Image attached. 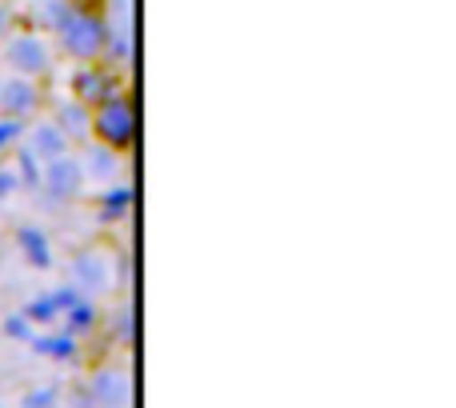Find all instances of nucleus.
Masks as SVG:
<instances>
[{
	"instance_id": "obj_8",
	"label": "nucleus",
	"mask_w": 456,
	"mask_h": 408,
	"mask_svg": "<svg viewBox=\"0 0 456 408\" xmlns=\"http://www.w3.org/2000/svg\"><path fill=\"white\" fill-rule=\"evenodd\" d=\"M72 284L85 289V292L109 289V265H104L101 252H85V257H77V265H72Z\"/></svg>"
},
{
	"instance_id": "obj_1",
	"label": "nucleus",
	"mask_w": 456,
	"mask_h": 408,
	"mask_svg": "<svg viewBox=\"0 0 456 408\" xmlns=\"http://www.w3.org/2000/svg\"><path fill=\"white\" fill-rule=\"evenodd\" d=\"M56 32H61L64 48H69L72 56H80V61H93V56H101L104 48H109V24L101 20V16L85 12L80 4H72L69 12H64V20L56 24Z\"/></svg>"
},
{
	"instance_id": "obj_19",
	"label": "nucleus",
	"mask_w": 456,
	"mask_h": 408,
	"mask_svg": "<svg viewBox=\"0 0 456 408\" xmlns=\"http://www.w3.org/2000/svg\"><path fill=\"white\" fill-rule=\"evenodd\" d=\"M20 408H56V388H32V393H24Z\"/></svg>"
},
{
	"instance_id": "obj_11",
	"label": "nucleus",
	"mask_w": 456,
	"mask_h": 408,
	"mask_svg": "<svg viewBox=\"0 0 456 408\" xmlns=\"http://www.w3.org/2000/svg\"><path fill=\"white\" fill-rule=\"evenodd\" d=\"M96 329V308L88 305V300H80L77 308H69V313H64V337H85V332H93Z\"/></svg>"
},
{
	"instance_id": "obj_13",
	"label": "nucleus",
	"mask_w": 456,
	"mask_h": 408,
	"mask_svg": "<svg viewBox=\"0 0 456 408\" xmlns=\"http://www.w3.org/2000/svg\"><path fill=\"white\" fill-rule=\"evenodd\" d=\"M56 128H61L64 136H69V133H85V128H93V117L85 112V104H64V109H61V125H56Z\"/></svg>"
},
{
	"instance_id": "obj_12",
	"label": "nucleus",
	"mask_w": 456,
	"mask_h": 408,
	"mask_svg": "<svg viewBox=\"0 0 456 408\" xmlns=\"http://www.w3.org/2000/svg\"><path fill=\"white\" fill-rule=\"evenodd\" d=\"M32 348H37L40 356H53V361H72L77 356V340L72 337H32Z\"/></svg>"
},
{
	"instance_id": "obj_10",
	"label": "nucleus",
	"mask_w": 456,
	"mask_h": 408,
	"mask_svg": "<svg viewBox=\"0 0 456 408\" xmlns=\"http://www.w3.org/2000/svg\"><path fill=\"white\" fill-rule=\"evenodd\" d=\"M40 152V160L64 157V133L56 125H37L32 128V157Z\"/></svg>"
},
{
	"instance_id": "obj_22",
	"label": "nucleus",
	"mask_w": 456,
	"mask_h": 408,
	"mask_svg": "<svg viewBox=\"0 0 456 408\" xmlns=\"http://www.w3.org/2000/svg\"><path fill=\"white\" fill-rule=\"evenodd\" d=\"M20 189V181H16V173H8V168H0V197H8V192Z\"/></svg>"
},
{
	"instance_id": "obj_5",
	"label": "nucleus",
	"mask_w": 456,
	"mask_h": 408,
	"mask_svg": "<svg viewBox=\"0 0 456 408\" xmlns=\"http://www.w3.org/2000/svg\"><path fill=\"white\" fill-rule=\"evenodd\" d=\"M8 64H16L20 72H28V77H37V72L48 69V48L40 37H28V32H20V37L8 40Z\"/></svg>"
},
{
	"instance_id": "obj_6",
	"label": "nucleus",
	"mask_w": 456,
	"mask_h": 408,
	"mask_svg": "<svg viewBox=\"0 0 456 408\" xmlns=\"http://www.w3.org/2000/svg\"><path fill=\"white\" fill-rule=\"evenodd\" d=\"M37 85H32L28 77H8V80H0V109L8 112L12 120H20L24 112H32L37 109Z\"/></svg>"
},
{
	"instance_id": "obj_15",
	"label": "nucleus",
	"mask_w": 456,
	"mask_h": 408,
	"mask_svg": "<svg viewBox=\"0 0 456 408\" xmlns=\"http://www.w3.org/2000/svg\"><path fill=\"white\" fill-rule=\"evenodd\" d=\"M128 204H133V189H128V184H120V189L104 192V208H101V216H104V220L120 216V212H125Z\"/></svg>"
},
{
	"instance_id": "obj_4",
	"label": "nucleus",
	"mask_w": 456,
	"mask_h": 408,
	"mask_svg": "<svg viewBox=\"0 0 456 408\" xmlns=\"http://www.w3.org/2000/svg\"><path fill=\"white\" fill-rule=\"evenodd\" d=\"M40 181H45V189H48V197L53 200H69V197H77L80 192V165L64 152V157L48 160L45 173H40Z\"/></svg>"
},
{
	"instance_id": "obj_3",
	"label": "nucleus",
	"mask_w": 456,
	"mask_h": 408,
	"mask_svg": "<svg viewBox=\"0 0 456 408\" xmlns=\"http://www.w3.org/2000/svg\"><path fill=\"white\" fill-rule=\"evenodd\" d=\"M72 96H77V104L101 109V104L117 101V96H125V93H120V80L112 77V69L93 64V69H80L77 77H72Z\"/></svg>"
},
{
	"instance_id": "obj_18",
	"label": "nucleus",
	"mask_w": 456,
	"mask_h": 408,
	"mask_svg": "<svg viewBox=\"0 0 456 408\" xmlns=\"http://www.w3.org/2000/svg\"><path fill=\"white\" fill-rule=\"evenodd\" d=\"M16 165H20V184H28V189H40L37 157H32V152H20V157H16Z\"/></svg>"
},
{
	"instance_id": "obj_17",
	"label": "nucleus",
	"mask_w": 456,
	"mask_h": 408,
	"mask_svg": "<svg viewBox=\"0 0 456 408\" xmlns=\"http://www.w3.org/2000/svg\"><path fill=\"white\" fill-rule=\"evenodd\" d=\"M48 297H53V305H56V313H69V308H77L80 305V300H85V292H80L77 289V284H61V289H53V292H48Z\"/></svg>"
},
{
	"instance_id": "obj_14",
	"label": "nucleus",
	"mask_w": 456,
	"mask_h": 408,
	"mask_svg": "<svg viewBox=\"0 0 456 408\" xmlns=\"http://www.w3.org/2000/svg\"><path fill=\"white\" fill-rule=\"evenodd\" d=\"M20 316H24V321H28V324H53V321H56V316H61V313H56L53 297H48V292H45V297L28 300V308H24Z\"/></svg>"
},
{
	"instance_id": "obj_2",
	"label": "nucleus",
	"mask_w": 456,
	"mask_h": 408,
	"mask_svg": "<svg viewBox=\"0 0 456 408\" xmlns=\"http://www.w3.org/2000/svg\"><path fill=\"white\" fill-rule=\"evenodd\" d=\"M93 128H96V136H101L104 149H128V144L136 141V112H133V104H128L125 96L101 104V109L93 112Z\"/></svg>"
},
{
	"instance_id": "obj_16",
	"label": "nucleus",
	"mask_w": 456,
	"mask_h": 408,
	"mask_svg": "<svg viewBox=\"0 0 456 408\" xmlns=\"http://www.w3.org/2000/svg\"><path fill=\"white\" fill-rule=\"evenodd\" d=\"M88 173H93V176H112V173H117V157H112V149L96 144V149L88 152Z\"/></svg>"
},
{
	"instance_id": "obj_9",
	"label": "nucleus",
	"mask_w": 456,
	"mask_h": 408,
	"mask_svg": "<svg viewBox=\"0 0 456 408\" xmlns=\"http://www.w3.org/2000/svg\"><path fill=\"white\" fill-rule=\"evenodd\" d=\"M16 244H20L24 260H28L32 268H48V265H53V252H48V236L40 233L37 224H24L20 233H16Z\"/></svg>"
},
{
	"instance_id": "obj_20",
	"label": "nucleus",
	"mask_w": 456,
	"mask_h": 408,
	"mask_svg": "<svg viewBox=\"0 0 456 408\" xmlns=\"http://www.w3.org/2000/svg\"><path fill=\"white\" fill-rule=\"evenodd\" d=\"M4 332H8V337H12V340H32V324L24 321L20 313H16V316H8V321H4Z\"/></svg>"
},
{
	"instance_id": "obj_21",
	"label": "nucleus",
	"mask_w": 456,
	"mask_h": 408,
	"mask_svg": "<svg viewBox=\"0 0 456 408\" xmlns=\"http://www.w3.org/2000/svg\"><path fill=\"white\" fill-rule=\"evenodd\" d=\"M16 136H20V120L4 117V120H0V149H4V144H12Z\"/></svg>"
},
{
	"instance_id": "obj_7",
	"label": "nucleus",
	"mask_w": 456,
	"mask_h": 408,
	"mask_svg": "<svg viewBox=\"0 0 456 408\" xmlns=\"http://www.w3.org/2000/svg\"><path fill=\"white\" fill-rule=\"evenodd\" d=\"M88 401L96 408H125L128 404V377L125 372H96L88 385Z\"/></svg>"
}]
</instances>
